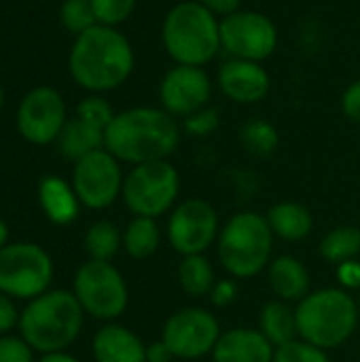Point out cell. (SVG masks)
<instances>
[{"label":"cell","instance_id":"obj_1","mask_svg":"<svg viewBox=\"0 0 360 362\" xmlns=\"http://www.w3.org/2000/svg\"><path fill=\"white\" fill-rule=\"evenodd\" d=\"M180 142V127L163 108L136 106L117 112L104 132V148L119 161L140 165L168 159Z\"/></svg>","mask_w":360,"mask_h":362},{"label":"cell","instance_id":"obj_2","mask_svg":"<svg viewBox=\"0 0 360 362\" xmlns=\"http://www.w3.org/2000/svg\"><path fill=\"white\" fill-rule=\"evenodd\" d=\"M68 64L76 85L100 93L117 89L129 78L136 55L123 32L95 23L76 36Z\"/></svg>","mask_w":360,"mask_h":362},{"label":"cell","instance_id":"obj_3","mask_svg":"<svg viewBox=\"0 0 360 362\" xmlns=\"http://www.w3.org/2000/svg\"><path fill=\"white\" fill-rule=\"evenodd\" d=\"M161 45L180 66H206L221 51V19L197 0L174 4L161 23Z\"/></svg>","mask_w":360,"mask_h":362},{"label":"cell","instance_id":"obj_4","mask_svg":"<svg viewBox=\"0 0 360 362\" xmlns=\"http://www.w3.org/2000/svg\"><path fill=\"white\" fill-rule=\"evenodd\" d=\"M83 308L74 293L51 291L28 303L19 316L21 339L40 354L64 352L81 333Z\"/></svg>","mask_w":360,"mask_h":362},{"label":"cell","instance_id":"obj_5","mask_svg":"<svg viewBox=\"0 0 360 362\" xmlns=\"http://www.w3.org/2000/svg\"><path fill=\"white\" fill-rule=\"evenodd\" d=\"M299 339L318 348L344 346L359 325V303L346 288H323L310 293L295 308Z\"/></svg>","mask_w":360,"mask_h":362},{"label":"cell","instance_id":"obj_6","mask_svg":"<svg viewBox=\"0 0 360 362\" xmlns=\"http://www.w3.org/2000/svg\"><path fill=\"white\" fill-rule=\"evenodd\" d=\"M274 231L257 212L233 214L219 233L216 252L223 269L240 280L255 278L272 263Z\"/></svg>","mask_w":360,"mask_h":362},{"label":"cell","instance_id":"obj_7","mask_svg":"<svg viewBox=\"0 0 360 362\" xmlns=\"http://www.w3.org/2000/svg\"><path fill=\"white\" fill-rule=\"evenodd\" d=\"M180 193L178 170L168 161H149L134 165L123 180V202L136 216L157 218L172 210Z\"/></svg>","mask_w":360,"mask_h":362},{"label":"cell","instance_id":"obj_8","mask_svg":"<svg viewBox=\"0 0 360 362\" xmlns=\"http://www.w3.org/2000/svg\"><path fill=\"white\" fill-rule=\"evenodd\" d=\"M51 278V257L38 244L17 242L0 250V293L15 299H36L45 295Z\"/></svg>","mask_w":360,"mask_h":362},{"label":"cell","instance_id":"obj_9","mask_svg":"<svg viewBox=\"0 0 360 362\" xmlns=\"http://www.w3.org/2000/svg\"><path fill=\"white\" fill-rule=\"evenodd\" d=\"M74 297L85 314L98 320H115L127 308V284L110 261H87L74 276Z\"/></svg>","mask_w":360,"mask_h":362},{"label":"cell","instance_id":"obj_10","mask_svg":"<svg viewBox=\"0 0 360 362\" xmlns=\"http://www.w3.org/2000/svg\"><path fill=\"white\" fill-rule=\"evenodd\" d=\"M221 47L229 57L263 64L278 49V28L265 13L240 8L221 19Z\"/></svg>","mask_w":360,"mask_h":362},{"label":"cell","instance_id":"obj_11","mask_svg":"<svg viewBox=\"0 0 360 362\" xmlns=\"http://www.w3.org/2000/svg\"><path fill=\"white\" fill-rule=\"evenodd\" d=\"M221 333L223 331L214 314L204 308H185L166 320L161 341L170 348L174 358L197 361L212 354Z\"/></svg>","mask_w":360,"mask_h":362},{"label":"cell","instance_id":"obj_12","mask_svg":"<svg viewBox=\"0 0 360 362\" xmlns=\"http://www.w3.org/2000/svg\"><path fill=\"white\" fill-rule=\"evenodd\" d=\"M123 180L119 159H115L106 148L93 151L74 161L72 189L79 202L91 210H104L115 204L123 191Z\"/></svg>","mask_w":360,"mask_h":362},{"label":"cell","instance_id":"obj_13","mask_svg":"<svg viewBox=\"0 0 360 362\" xmlns=\"http://www.w3.org/2000/svg\"><path fill=\"white\" fill-rule=\"evenodd\" d=\"M221 233L219 214L206 199L193 197L178 204L168 221V240L172 248L182 255H204Z\"/></svg>","mask_w":360,"mask_h":362},{"label":"cell","instance_id":"obj_14","mask_svg":"<svg viewBox=\"0 0 360 362\" xmlns=\"http://www.w3.org/2000/svg\"><path fill=\"white\" fill-rule=\"evenodd\" d=\"M212 78L202 66L174 64L159 83L161 108L176 117L187 119L189 115L206 108L212 98Z\"/></svg>","mask_w":360,"mask_h":362},{"label":"cell","instance_id":"obj_15","mask_svg":"<svg viewBox=\"0 0 360 362\" xmlns=\"http://www.w3.org/2000/svg\"><path fill=\"white\" fill-rule=\"evenodd\" d=\"M66 125V104L51 87L32 89L19 104L17 127L32 144H49L59 138Z\"/></svg>","mask_w":360,"mask_h":362},{"label":"cell","instance_id":"obj_16","mask_svg":"<svg viewBox=\"0 0 360 362\" xmlns=\"http://www.w3.org/2000/svg\"><path fill=\"white\" fill-rule=\"evenodd\" d=\"M216 87L227 100L248 106L267 98L272 76L261 62L229 57L216 72Z\"/></svg>","mask_w":360,"mask_h":362},{"label":"cell","instance_id":"obj_17","mask_svg":"<svg viewBox=\"0 0 360 362\" xmlns=\"http://www.w3.org/2000/svg\"><path fill=\"white\" fill-rule=\"evenodd\" d=\"M276 348L257 329H229L221 333L214 350V362H274Z\"/></svg>","mask_w":360,"mask_h":362},{"label":"cell","instance_id":"obj_18","mask_svg":"<svg viewBox=\"0 0 360 362\" xmlns=\"http://www.w3.org/2000/svg\"><path fill=\"white\" fill-rule=\"evenodd\" d=\"M95 362H146V346L125 327H102L93 337Z\"/></svg>","mask_w":360,"mask_h":362},{"label":"cell","instance_id":"obj_19","mask_svg":"<svg viewBox=\"0 0 360 362\" xmlns=\"http://www.w3.org/2000/svg\"><path fill=\"white\" fill-rule=\"evenodd\" d=\"M267 267L269 288L280 301L299 303L310 295V272L297 257L280 255Z\"/></svg>","mask_w":360,"mask_h":362},{"label":"cell","instance_id":"obj_20","mask_svg":"<svg viewBox=\"0 0 360 362\" xmlns=\"http://www.w3.org/2000/svg\"><path fill=\"white\" fill-rule=\"evenodd\" d=\"M38 199H40V206H42L45 214L55 225H68L79 214V204L81 202H79L74 189L66 180H62L57 176H47V178L40 180Z\"/></svg>","mask_w":360,"mask_h":362},{"label":"cell","instance_id":"obj_21","mask_svg":"<svg viewBox=\"0 0 360 362\" xmlns=\"http://www.w3.org/2000/svg\"><path fill=\"white\" fill-rule=\"evenodd\" d=\"M265 218L274 235L286 242H301L314 229L312 212L303 204H297V202H280L272 206Z\"/></svg>","mask_w":360,"mask_h":362},{"label":"cell","instance_id":"obj_22","mask_svg":"<svg viewBox=\"0 0 360 362\" xmlns=\"http://www.w3.org/2000/svg\"><path fill=\"white\" fill-rule=\"evenodd\" d=\"M57 140L64 157L79 161L93 151L104 148V129L74 115L70 121H66Z\"/></svg>","mask_w":360,"mask_h":362},{"label":"cell","instance_id":"obj_23","mask_svg":"<svg viewBox=\"0 0 360 362\" xmlns=\"http://www.w3.org/2000/svg\"><path fill=\"white\" fill-rule=\"evenodd\" d=\"M259 331L274 348H282L291 341H297V318L291 303L280 299L265 303L259 314Z\"/></svg>","mask_w":360,"mask_h":362},{"label":"cell","instance_id":"obj_24","mask_svg":"<svg viewBox=\"0 0 360 362\" xmlns=\"http://www.w3.org/2000/svg\"><path fill=\"white\" fill-rule=\"evenodd\" d=\"M178 282L185 295L189 297H206L212 293L216 280H214V269L210 261L204 255H189L182 257L178 265Z\"/></svg>","mask_w":360,"mask_h":362},{"label":"cell","instance_id":"obj_25","mask_svg":"<svg viewBox=\"0 0 360 362\" xmlns=\"http://www.w3.org/2000/svg\"><path fill=\"white\" fill-rule=\"evenodd\" d=\"M325 261L333 265H342L346 261H354L360 255V229L352 225H342L331 229L318 246Z\"/></svg>","mask_w":360,"mask_h":362},{"label":"cell","instance_id":"obj_26","mask_svg":"<svg viewBox=\"0 0 360 362\" xmlns=\"http://www.w3.org/2000/svg\"><path fill=\"white\" fill-rule=\"evenodd\" d=\"M159 227L155 223V218H144V216H136L125 233H123V248L132 259H149L157 252L159 248Z\"/></svg>","mask_w":360,"mask_h":362},{"label":"cell","instance_id":"obj_27","mask_svg":"<svg viewBox=\"0 0 360 362\" xmlns=\"http://www.w3.org/2000/svg\"><path fill=\"white\" fill-rule=\"evenodd\" d=\"M240 142L252 157H269L280 142L278 129L265 119H250L240 129Z\"/></svg>","mask_w":360,"mask_h":362},{"label":"cell","instance_id":"obj_28","mask_svg":"<svg viewBox=\"0 0 360 362\" xmlns=\"http://www.w3.org/2000/svg\"><path fill=\"white\" fill-rule=\"evenodd\" d=\"M123 244V235L110 221H98L85 233V250L95 261H110Z\"/></svg>","mask_w":360,"mask_h":362},{"label":"cell","instance_id":"obj_29","mask_svg":"<svg viewBox=\"0 0 360 362\" xmlns=\"http://www.w3.org/2000/svg\"><path fill=\"white\" fill-rule=\"evenodd\" d=\"M59 17L64 28L76 36L98 23L91 8V0H64L59 8Z\"/></svg>","mask_w":360,"mask_h":362},{"label":"cell","instance_id":"obj_30","mask_svg":"<svg viewBox=\"0 0 360 362\" xmlns=\"http://www.w3.org/2000/svg\"><path fill=\"white\" fill-rule=\"evenodd\" d=\"M91 8L100 25L117 28L132 17L136 0H91Z\"/></svg>","mask_w":360,"mask_h":362},{"label":"cell","instance_id":"obj_31","mask_svg":"<svg viewBox=\"0 0 360 362\" xmlns=\"http://www.w3.org/2000/svg\"><path fill=\"white\" fill-rule=\"evenodd\" d=\"M274 362H331L325 350H318L301 339L276 348Z\"/></svg>","mask_w":360,"mask_h":362},{"label":"cell","instance_id":"obj_32","mask_svg":"<svg viewBox=\"0 0 360 362\" xmlns=\"http://www.w3.org/2000/svg\"><path fill=\"white\" fill-rule=\"evenodd\" d=\"M76 117H81V119H85V121H89V123H93V125H98V127H102L106 132V127L110 125L115 112H112L110 104L104 98L89 95L76 106Z\"/></svg>","mask_w":360,"mask_h":362},{"label":"cell","instance_id":"obj_33","mask_svg":"<svg viewBox=\"0 0 360 362\" xmlns=\"http://www.w3.org/2000/svg\"><path fill=\"white\" fill-rule=\"evenodd\" d=\"M219 110L212 106H206L185 119V129L191 136H210L219 129Z\"/></svg>","mask_w":360,"mask_h":362},{"label":"cell","instance_id":"obj_34","mask_svg":"<svg viewBox=\"0 0 360 362\" xmlns=\"http://www.w3.org/2000/svg\"><path fill=\"white\" fill-rule=\"evenodd\" d=\"M0 362H34L32 348L19 337H0Z\"/></svg>","mask_w":360,"mask_h":362},{"label":"cell","instance_id":"obj_35","mask_svg":"<svg viewBox=\"0 0 360 362\" xmlns=\"http://www.w3.org/2000/svg\"><path fill=\"white\" fill-rule=\"evenodd\" d=\"M339 108L344 112V117L352 123H360V78L352 81L346 91L342 93V102Z\"/></svg>","mask_w":360,"mask_h":362},{"label":"cell","instance_id":"obj_36","mask_svg":"<svg viewBox=\"0 0 360 362\" xmlns=\"http://www.w3.org/2000/svg\"><path fill=\"white\" fill-rule=\"evenodd\" d=\"M337 278L342 282V288L354 291L360 288V263L359 261H346L337 265Z\"/></svg>","mask_w":360,"mask_h":362},{"label":"cell","instance_id":"obj_37","mask_svg":"<svg viewBox=\"0 0 360 362\" xmlns=\"http://www.w3.org/2000/svg\"><path fill=\"white\" fill-rule=\"evenodd\" d=\"M238 297V288L231 280H223V282H216L212 293H210V299L216 308H227L229 303H233Z\"/></svg>","mask_w":360,"mask_h":362},{"label":"cell","instance_id":"obj_38","mask_svg":"<svg viewBox=\"0 0 360 362\" xmlns=\"http://www.w3.org/2000/svg\"><path fill=\"white\" fill-rule=\"evenodd\" d=\"M15 322H19L17 310H15L11 297L4 295V293H0V335L6 333V331H11Z\"/></svg>","mask_w":360,"mask_h":362},{"label":"cell","instance_id":"obj_39","mask_svg":"<svg viewBox=\"0 0 360 362\" xmlns=\"http://www.w3.org/2000/svg\"><path fill=\"white\" fill-rule=\"evenodd\" d=\"M199 4H204L210 13H214L219 19L236 13L242 8V0H197Z\"/></svg>","mask_w":360,"mask_h":362},{"label":"cell","instance_id":"obj_40","mask_svg":"<svg viewBox=\"0 0 360 362\" xmlns=\"http://www.w3.org/2000/svg\"><path fill=\"white\" fill-rule=\"evenodd\" d=\"M172 358H174V354L161 339L146 346V362H172Z\"/></svg>","mask_w":360,"mask_h":362},{"label":"cell","instance_id":"obj_41","mask_svg":"<svg viewBox=\"0 0 360 362\" xmlns=\"http://www.w3.org/2000/svg\"><path fill=\"white\" fill-rule=\"evenodd\" d=\"M38 362H79L74 356L66 354V352H55V354H42V358Z\"/></svg>","mask_w":360,"mask_h":362},{"label":"cell","instance_id":"obj_42","mask_svg":"<svg viewBox=\"0 0 360 362\" xmlns=\"http://www.w3.org/2000/svg\"><path fill=\"white\" fill-rule=\"evenodd\" d=\"M6 240H8V229H6V225H4V221L0 218V250L6 246Z\"/></svg>","mask_w":360,"mask_h":362},{"label":"cell","instance_id":"obj_43","mask_svg":"<svg viewBox=\"0 0 360 362\" xmlns=\"http://www.w3.org/2000/svg\"><path fill=\"white\" fill-rule=\"evenodd\" d=\"M2 102H4V93H2V89H0V108H2Z\"/></svg>","mask_w":360,"mask_h":362},{"label":"cell","instance_id":"obj_44","mask_svg":"<svg viewBox=\"0 0 360 362\" xmlns=\"http://www.w3.org/2000/svg\"><path fill=\"white\" fill-rule=\"evenodd\" d=\"M356 303H359V316H360V295H359V299H356Z\"/></svg>","mask_w":360,"mask_h":362}]
</instances>
